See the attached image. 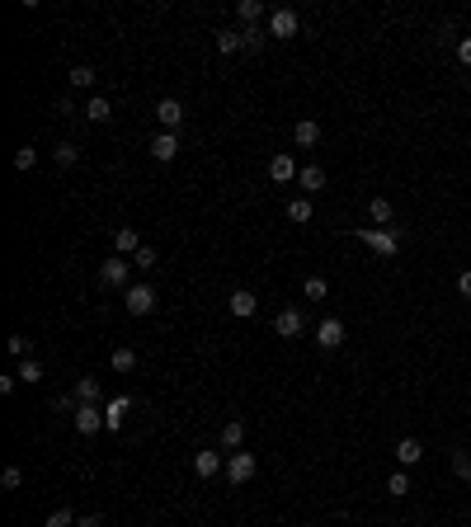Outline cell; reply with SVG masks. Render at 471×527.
<instances>
[{
    "label": "cell",
    "instance_id": "17",
    "mask_svg": "<svg viewBox=\"0 0 471 527\" xmlns=\"http://www.w3.org/2000/svg\"><path fill=\"white\" fill-rule=\"evenodd\" d=\"M141 245H146V240H141V235L132 231V226H118V231H113V249H118L123 259H127V254H137Z\"/></svg>",
    "mask_w": 471,
    "mask_h": 527
},
{
    "label": "cell",
    "instance_id": "16",
    "mask_svg": "<svg viewBox=\"0 0 471 527\" xmlns=\"http://www.w3.org/2000/svg\"><path fill=\"white\" fill-rule=\"evenodd\" d=\"M396 462L401 466H420L424 462V443L420 438H401V443H396Z\"/></svg>",
    "mask_w": 471,
    "mask_h": 527
},
{
    "label": "cell",
    "instance_id": "39",
    "mask_svg": "<svg viewBox=\"0 0 471 527\" xmlns=\"http://www.w3.org/2000/svg\"><path fill=\"white\" fill-rule=\"evenodd\" d=\"M43 527H76V518H71L66 509H57V513H47V523H43Z\"/></svg>",
    "mask_w": 471,
    "mask_h": 527
},
{
    "label": "cell",
    "instance_id": "12",
    "mask_svg": "<svg viewBox=\"0 0 471 527\" xmlns=\"http://www.w3.org/2000/svg\"><path fill=\"white\" fill-rule=\"evenodd\" d=\"M264 15H273L264 0H240V5H236V19H240L245 29H259V19H264Z\"/></svg>",
    "mask_w": 471,
    "mask_h": 527
},
{
    "label": "cell",
    "instance_id": "19",
    "mask_svg": "<svg viewBox=\"0 0 471 527\" xmlns=\"http://www.w3.org/2000/svg\"><path fill=\"white\" fill-rule=\"evenodd\" d=\"M127 410H132V401H127V396L109 401V410H104V429H109V434H118V429H123V415H127Z\"/></svg>",
    "mask_w": 471,
    "mask_h": 527
},
{
    "label": "cell",
    "instance_id": "38",
    "mask_svg": "<svg viewBox=\"0 0 471 527\" xmlns=\"http://www.w3.org/2000/svg\"><path fill=\"white\" fill-rule=\"evenodd\" d=\"M240 38H245V52H259V47L269 43V38H264V33H259V29H245V33H240Z\"/></svg>",
    "mask_w": 471,
    "mask_h": 527
},
{
    "label": "cell",
    "instance_id": "11",
    "mask_svg": "<svg viewBox=\"0 0 471 527\" xmlns=\"http://www.w3.org/2000/svg\"><path fill=\"white\" fill-rule=\"evenodd\" d=\"M174 155H179V132H160V137H151V160L170 165Z\"/></svg>",
    "mask_w": 471,
    "mask_h": 527
},
{
    "label": "cell",
    "instance_id": "32",
    "mask_svg": "<svg viewBox=\"0 0 471 527\" xmlns=\"http://www.w3.org/2000/svg\"><path fill=\"white\" fill-rule=\"evenodd\" d=\"M137 367V353L132 349H113V372H132Z\"/></svg>",
    "mask_w": 471,
    "mask_h": 527
},
{
    "label": "cell",
    "instance_id": "42",
    "mask_svg": "<svg viewBox=\"0 0 471 527\" xmlns=\"http://www.w3.org/2000/svg\"><path fill=\"white\" fill-rule=\"evenodd\" d=\"M457 292L471 297V268H467V273H457Z\"/></svg>",
    "mask_w": 471,
    "mask_h": 527
},
{
    "label": "cell",
    "instance_id": "6",
    "mask_svg": "<svg viewBox=\"0 0 471 527\" xmlns=\"http://www.w3.org/2000/svg\"><path fill=\"white\" fill-rule=\"evenodd\" d=\"M156 123H160V132H179V127H184V104H179V99H160Z\"/></svg>",
    "mask_w": 471,
    "mask_h": 527
},
{
    "label": "cell",
    "instance_id": "41",
    "mask_svg": "<svg viewBox=\"0 0 471 527\" xmlns=\"http://www.w3.org/2000/svg\"><path fill=\"white\" fill-rule=\"evenodd\" d=\"M76 527H109V523H104L99 513H85V518H76Z\"/></svg>",
    "mask_w": 471,
    "mask_h": 527
},
{
    "label": "cell",
    "instance_id": "27",
    "mask_svg": "<svg viewBox=\"0 0 471 527\" xmlns=\"http://www.w3.org/2000/svg\"><path fill=\"white\" fill-rule=\"evenodd\" d=\"M288 221H311V198H288Z\"/></svg>",
    "mask_w": 471,
    "mask_h": 527
},
{
    "label": "cell",
    "instance_id": "3",
    "mask_svg": "<svg viewBox=\"0 0 471 527\" xmlns=\"http://www.w3.org/2000/svg\"><path fill=\"white\" fill-rule=\"evenodd\" d=\"M127 273H132V259H123V254H113V259L99 264V282H104V287H123L127 292Z\"/></svg>",
    "mask_w": 471,
    "mask_h": 527
},
{
    "label": "cell",
    "instance_id": "24",
    "mask_svg": "<svg viewBox=\"0 0 471 527\" xmlns=\"http://www.w3.org/2000/svg\"><path fill=\"white\" fill-rule=\"evenodd\" d=\"M240 443H245V424H240V419H231V424L221 429V448H226V452H236Z\"/></svg>",
    "mask_w": 471,
    "mask_h": 527
},
{
    "label": "cell",
    "instance_id": "34",
    "mask_svg": "<svg viewBox=\"0 0 471 527\" xmlns=\"http://www.w3.org/2000/svg\"><path fill=\"white\" fill-rule=\"evenodd\" d=\"M10 353L24 363V358H33V339H24V334H10Z\"/></svg>",
    "mask_w": 471,
    "mask_h": 527
},
{
    "label": "cell",
    "instance_id": "26",
    "mask_svg": "<svg viewBox=\"0 0 471 527\" xmlns=\"http://www.w3.org/2000/svg\"><path fill=\"white\" fill-rule=\"evenodd\" d=\"M15 377H19V382H29V386H38V382H43V367H38V358H24V363L15 367Z\"/></svg>",
    "mask_w": 471,
    "mask_h": 527
},
{
    "label": "cell",
    "instance_id": "22",
    "mask_svg": "<svg viewBox=\"0 0 471 527\" xmlns=\"http://www.w3.org/2000/svg\"><path fill=\"white\" fill-rule=\"evenodd\" d=\"M76 396H80V405H99V396H104V391H99V377H80Z\"/></svg>",
    "mask_w": 471,
    "mask_h": 527
},
{
    "label": "cell",
    "instance_id": "1",
    "mask_svg": "<svg viewBox=\"0 0 471 527\" xmlns=\"http://www.w3.org/2000/svg\"><path fill=\"white\" fill-rule=\"evenodd\" d=\"M354 235H359L368 249H377L382 259H396V254H401V231H396V226H359Z\"/></svg>",
    "mask_w": 471,
    "mask_h": 527
},
{
    "label": "cell",
    "instance_id": "28",
    "mask_svg": "<svg viewBox=\"0 0 471 527\" xmlns=\"http://www.w3.org/2000/svg\"><path fill=\"white\" fill-rule=\"evenodd\" d=\"M66 80H71L76 90H90V85H94V66H85V62L71 66V76H66Z\"/></svg>",
    "mask_w": 471,
    "mask_h": 527
},
{
    "label": "cell",
    "instance_id": "9",
    "mask_svg": "<svg viewBox=\"0 0 471 527\" xmlns=\"http://www.w3.org/2000/svg\"><path fill=\"white\" fill-rule=\"evenodd\" d=\"M297 174H302V170H297V160H292L288 151H278L273 160H269V179H273V184H292Z\"/></svg>",
    "mask_w": 471,
    "mask_h": 527
},
{
    "label": "cell",
    "instance_id": "18",
    "mask_svg": "<svg viewBox=\"0 0 471 527\" xmlns=\"http://www.w3.org/2000/svg\"><path fill=\"white\" fill-rule=\"evenodd\" d=\"M297 184H302V198H311V193L325 188V170H321V165H307V170L297 174Z\"/></svg>",
    "mask_w": 471,
    "mask_h": 527
},
{
    "label": "cell",
    "instance_id": "5",
    "mask_svg": "<svg viewBox=\"0 0 471 527\" xmlns=\"http://www.w3.org/2000/svg\"><path fill=\"white\" fill-rule=\"evenodd\" d=\"M316 344H321L325 353H335V349L344 344V320H340V315H325V320L316 325Z\"/></svg>",
    "mask_w": 471,
    "mask_h": 527
},
{
    "label": "cell",
    "instance_id": "35",
    "mask_svg": "<svg viewBox=\"0 0 471 527\" xmlns=\"http://www.w3.org/2000/svg\"><path fill=\"white\" fill-rule=\"evenodd\" d=\"M52 410H57V415H76V410H80V396H76V391H71V396H57V401H52Z\"/></svg>",
    "mask_w": 471,
    "mask_h": 527
},
{
    "label": "cell",
    "instance_id": "23",
    "mask_svg": "<svg viewBox=\"0 0 471 527\" xmlns=\"http://www.w3.org/2000/svg\"><path fill=\"white\" fill-rule=\"evenodd\" d=\"M240 47H245V38H240L236 29H217V52L221 57H231V52H240Z\"/></svg>",
    "mask_w": 471,
    "mask_h": 527
},
{
    "label": "cell",
    "instance_id": "7",
    "mask_svg": "<svg viewBox=\"0 0 471 527\" xmlns=\"http://www.w3.org/2000/svg\"><path fill=\"white\" fill-rule=\"evenodd\" d=\"M217 471H226V466H221V452H212V448L193 452V476H198V481H217Z\"/></svg>",
    "mask_w": 471,
    "mask_h": 527
},
{
    "label": "cell",
    "instance_id": "36",
    "mask_svg": "<svg viewBox=\"0 0 471 527\" xmlns=\"http://www.w3.org/2000/svg\"><path fill=\"white\" fill-rule=\"evenodd\" d=\"M33 165H38V151H33V146H19L15 151V170H33Z\"/></svg>",
    "mask_w": 471,
    "mask_h": 527
},
{
    "label": "cell",
    "instance_id": "20",
    "mask_svg": "<svg viewBox=\"0 0 471 527\" xmlns=\"http://www.w3.org/2000/svg\"><path fill=\"white\" fill-rule=\"evenodd\" d=\"M85 118H90V123H109V118H113V104L104 99V94H94L90 104H85Z\"/></svg>",
    "mask_w": 471,
    "mask_h": 527
},
{
    "label": "cell",
    "instance_id": "33",
    "mask_svg": "<svg viewBox=\"0 0 471 527\" xmlns=\"http://www.w3.org/2000/svg\"><path fill=\"white\" fill-rule=\"evenodd\" d=\"M19 485H24V471H19V466H5V471H0V490H19Z\"/></svg>",
    "mask_w": 471,
    "mask_h": 527
},
{
    "label": "cell",
    "instance_id": "13",
    "mask_svg": "<svg viewBox=\"0 0 471 527\" xmlns=\"http://www.w3.org/2000/svg\"><path fill=\"white\" fill-rule=\"evenodd\" d=\"M292 141H297L302 151H311L316 141H321V123H316V118H297V123H292Z\"/></svg>",
    "mask_w": 471,
    "mask_h": 527
},
{
    "label": "cell",
    "instance_id": "40",
    "mask_svg": "<svg viewBox=\"0 0 471 527\" xmlns=\"http://www.w3.org/2000/svg\"><path fill=\"white\" fill-rule=\"evenodd\" d=\"M457 62L471 66V38H462V43H457Z\"/></svg>",
    "mask_w": 471,
    "mask_h": 527
},
{
    "label": "cell",
    "instance_id": "14",
    "mask_svg": "<svg viewBox=\"0 0 471 527\" xmlns=\"http://www.w3.org/2000/svg\"><path fill=\"white\" fill-rule=\"evenodd\" d=\"M273 330H278L283 339H297L302 330H307V320H302V311H292V306H288V311H278V320H273Z\"/></svg>",
    "mask_w": 471,
    "mask_h": 527
},
{
    "label": "cell",
    "instance_id": "37",
    "mask_svg": "<svg viewBox=\"0 0 471 527\" xmlns=\"http://www.w3.org/2000/svg\"><path fill=\"white\" fill-rule=\"evenodd\" d=\"M453 471L462 481H471V452H453Z\"/></svg>",
    "mask_w": 471,
    "mask_h": 527
},
{
    "label": "cell",
    "instance_id": "25",
    "mask_svg": "<svg viewBox=\"0 0 471 527\" xmlns=\"http://www.w3.org/2000/svg\"><path fill=\"white\" fill-rule=\"evenodd\" d=\"M52 160H57L62 170H71V165L80 160V146H76V141H57V151H52Z\"/></svg>",
    "mask_w": 471,
    "mask_h": 527
},
{
    "label": "cell",
    "instance_id": "2",
    "mask_svg": "<svg viewBox=\"0 0 471 527\" xmlns=\"http://www.w3.org/2000/svg\"><path fill=\"white\" fill-rule=\"evenodd\" d=\"M123 306H127V315H151V311H156V287H151V282H132V287H127L123 292Z\"/></svg>",
    "mask_w": 471,
    "mask_h": 527
},
{
    "label": "cell",
    "instance_id": "31",
    "mask_svg": "<svg viewBox=\"0 0 471 527\" xmlns=\"http://www.w3.org/2000/svg\"><path fill=\"white\" fill-rule=\"evenodd\" d=\"M302 292L311 297V301H325V297H330V282H325V278H307V282H302Z\"/></svg>",
    "mask_w": 471,
    "mask_h": 527
},
{
    "label": "cell",
    "instance_id": "10",
    "mask_svg": "<svg viewBox=\"0 0 471 527\" xmlns=\"http://www.w3.org/2000/svg\"><path fill=\"white\" fill-rule=\"evenodd\" d=\"M71 419H76V429H80V434L90 438V434H99V429H104V405H80Z\"/></svg>",
    "mask_w": 471,
    "mask_h": 527
},
{
    "label": "cell",
    "instance_id": "4",
    "mask_svg": "<svg viewBox=\"0 0 471 527\" xmlns=\"http://www.w3.org/2000/svg\"><path fill=\"white\" fill-rule=\"evenodd\" d=\"M297 29H302V19H297L292 5H278V10L269 15V38H292Z\"/></svg>",
    "mask_w": 471,
    "mask_h": 527
},
{
    "label": "cell",
    "instance_id": "29",
    "mask_svg": "<svg viewBox=\"0 0 471 527\" xmlns=\"http://www.w3.org/2000/svg\"><path fill=\"white\" fill-rule=\"evenodd\" d=\"M156 259H160L156 245H141L137 254H132V268H141V273H146V268H156Z\"/></svg>",
    "mask_w": 471,
    "mask_h": 527
},
{
    "label": "cell",
    "instance_id": "30",
    "mask_svg": "<svg viewBox=\"0 0 471 527\" xmlns=\"http://www.w3.org/2000/svg\"><path fill=\"white\" fill-rule=\"evenodd\" d=\"M410 490H415V485H410V476H406V471H396L392 481H387V495H396V499H406Z\"/></svg>",
    "mask_w": 471,
    "mask_h": 527
},
{
    "label": "cell",
    "instance_id": "8",
    "mask_svg": "<svg viewBox=\"0 0 471 527\" xmlns=\"http://www.w3.org/2000/svg\"><path fill=\"white\" fill-rule=\"evenodd\" d=\"M250 476H254V452H231V462H226V481L245 485Z\"/></svg>",
    "mask_w": 471,
    "mask_h": 527
},
{
    "label": "cell",
    "instance_id": "21",
    "mask_svg": "<svg viewBox=\"0 0 471 527\" xmlns=\"http://www.w3.org/2000/svg\"><path fill=\"white\" fill-rule=\"evenodd\" d=\"M368 217L377 221V226H387V221L396 217V207H392V198H368Z\"/></svg>",
    "mask_w": 471,
    "mask_h": 527
},
{
    "label": "cell",
    "instance_id": "15",
    "mask_svg": "<svg viewBox=\"0 0 471 527\" xmlns=\"http://www.w3.org/2000/svg\"><path fill=\"white\" fill-rule=\"evenodd\" d=\"M226 306H231V315H240V320H250L259 301H254V292H250V287H236V292L226 297Z\"/></svg>",
    "mask_w": 471,
    "mask_h": 527
}]
</instances>
